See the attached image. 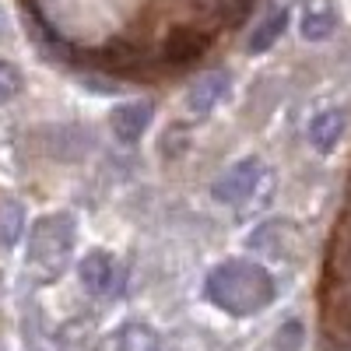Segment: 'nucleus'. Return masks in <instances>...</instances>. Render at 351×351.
<instances>
[{"label":"nucleus","instance_id":"1","mask_svg":"<svg viewBox=\"0 0 351 351\" xmlns=\"http://www.w3.org/2000/svg\"><path fill=\"white\" fill-rule=\"evenodd\" d=\"M208 295L232 316H253L271 306L274 278L253 260H225L208 278Z\"/></svg>","mask_w":351,"mask_h":351},{"label":"nucleus","instance_id":"2","mask_svg":"<svg viewBox=\"0 0 351 351\" xmlns=\"http://www.w3.org/2000/svg\"><path fill=\"white\" fill-rule=\"evenodd\" d=\"M71 243H74V221L67 215H49L32 228L28 256H32L43 271H56V267H64V260L71 253Z\"/></svg>","mask_w":351,"mask_h":351},{"label":"nucleus","instance_id":"3","mask_svg":"<svg viewBox=\"0 0 351 351\" xmlns=\"http://www.w3.org/2000/svg\"><path fill=\"white\" fill-rule=\"evenodd\" d=\"M260 180H263L260 158H243L239 165L225 169V176L215 180V200H221V204H243V200L253 197Z\"/></svg>","mask_w":351,"mask_h":351},{"label":"nucleus","instance_id":"4","mask_svg":"<svg viewBox=\"0 0 351 351\" xmlns=\"http://www.w3.org/2000/svg\"><path fill=\"white\" fill-rule=\"evenodd\" d=\"M81 285L88 291H95V295H120L123 288V271L120 263H116L109 253H88L81 260Z\"/></svg>","mask_w":351,"mask_h":351},{"label":"nucleus","instance_id":"5","mask_svg":"<svg viewBox=\"0 0 351 351\" xmlns=\"http://www.w3.org/2000/svg\"><path fill=\"white\" fill-rule=\"evenodd\" d=\"M204 49H208V32H197V28H176V32L165 36L158 56H162V64H169V67H186V64L197 60Z\"/></svg>","mask_w":351,"mask_h":351},{"label":"nucleus","instance_id":"6","mask_svg":"<svg viewBox=\"0 0 351 351\" xmlns=\"http://www.w3.org/2000/svg\"><path fill=\"white\" fill-rule=\"evenodd\" d=\"M152 116H155V109L148 102H127V106H116L109 112V127L123 144H134L152 127Z\"/></svg>","mask_w":351,"mask_h":351},{"label":"nucleus","instance_id":"7","mask_svg":"<svg viewBox=\"0 0 351 351\" xmlns=\"http://www.w3.org/2000/svg\"><path fill=\"white\" fill-rule=\"evenodd\" d=\"M225 95H228V74L211 71V74L197 77V84L190 88V95H186V106H190V112H197V116H208Z\"/></svg>","mask_w":351,"mask_h":351},{"label":"nucleus","instance_id":"8","mask_svg":"<svg viewBox=\"0 0 351 351\" xmlns=\"http://www.w3.org/2000/svg\"><path fill=\"white\" fill-rule=\"evenodd\" d=\"M344 127H348V116L341 109H330L324 116H316L309 123V144L316 152H334L337 141L344 137Z\"/></svg>","mask_w":351,"mask_h":351},{"label":"nucleus","instance_id":"9","mask_svg":"<svg viewBox=\"0 0 351 351\" xmlns=\"http://www.w3.org/2000/svg\"><path fill=\"white\" fill-rule=\"evenodd\" d=\"M334 25H337V11H334L330 0H309L306 11H302V36L319 43L334 32Z\"/></svg>","mask_w":351,"mask_h":351},{"label":"nucleus","instance_id":"10","mask_svg":"<svg viewBox=\"0 0 351 351\" xmlns=\"http://www.w3.org/2000/svg\"><path fill=\"white\" fill-rule=\"evenodd\" d=\"M285 25H288V11H285V8H274L267 18H263V21L253 28V36H250V53L271 49V46L278 43V36L285 32Z\"/></svg>","mask_w":351,"mask_h":351},{"label":"nucleus","instance_id":"11","mask_svg":"<svg viewBox=\"0 0 351 351\" xmlns=\"http://www.w3.org/2000/svg\"><path fill=\"white\" fill-rule=\"evenodd\" d=\"M25 228V208L18 200H0V246H14Z\"/></svg>","mask_w":351,"mask_h":351},{"label":"nucleus","instance_id":"12","mask_svg":"<svg viewBox=\"0 0 351 351\" xmlns=\"http://www.w3.org/2000/svg\"><path fill=\"white\" fill-rule=\"evenodd\" d=\"M116 351H158V337L152 327L144 324H130L123 334H120V348Z\"/></svg>","mask_w":351,"mask_h":351},{"label":"nucleus","instance_id":"13","mask_svg":"<svg viewBox=\"0 0 351 351\" xmlns=\"http://www.w3.org/2000/svg\"><path fill=\"white\" fill-rule=\"evenodd\" d=\"M334 274H337V285H351V225H348V232H344V239L337 243Z\"/></svg>","mask_w":351,"mask_h":351},{"label":"nucleus","instance_id":"14","mask_svg":"<svg viewBox=\"0 0 351 351\" xmlns=\"http://www.w3.org/2000/svg\"><path fill=\"white\" fill-rule=\"evenodd\" d=\"M21 92V71L8 60H0V102H8Z\"/></svg>","mask_w":351,"mask_h":351},{"label":"nucleus","instance_id":"15","mask_svg":"<svg viewBox=\"0 0 351 351\" xmlns=\"http://www.w3.org/2000/svg\"><path fill=\"white\" fill-rule=\"evenodd\" d=\"M330 309H334V316H337V324L351 330V285H341V288H337Z\"/></svg>","mask_w":351,"mask_h":351},{"label":"nucleus","instance_id":"16","mask_svg":"<svg viewBox=\"0 0 351 351\" xmlns=\"http://www.w3.org/2000/svg\"><path fill=\"white\" fill-rule=\"evenodd\" d=\"M299 341H302V327L285 324V330L278 334V351H299Z\"/></svg>","mask_w":351,"mask_h":351},{"label":"nucleus","instance_id":"17","mask_svg":"<svg viewBox=\"0 0 351 351\" xmlns=\"http://www.w3.org/2000/svg\"><path fill=\"white\" fill-rule=\"evenodd\" d=\"M172 137H176V141H165L162 148H165L169 155H180V152H183V144H186V127H183V123H176V127H172Z\"/></svg>","mask_w":351,"mask_h":351}]
</instances>
